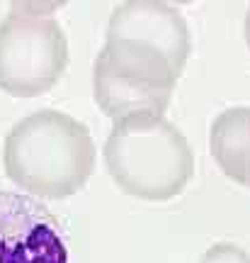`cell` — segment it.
Masks as SVG:
<instances>
[{"label":"cell","mask_w":250,"mask_h":263,"mask_svg":"<svg viewBox=\"0 0 250 263\" xmlns=\"http://www.w3.org/2000/svg\"><path fill=\"white\" fill-rule=\"evenodd\" d=\"M97 161L90 129L61 110H37L10 127L3 141L8 180L39 200H66L85 188Z\"/></svg>","instance_id":"6da1fadb"},{"label":"cell","mask_w":250,"mask_h":263,"mask_svg":"<svg viewBox=\"0 0 250 263\" xmlns=\"http://www.w3.org/2000/svg\"><path fill=\"white\" fill-rule=\"evenodd\" d=\"M105 168L124 195L165 202L195 176V149L165 115L136 112L112 120L102 146Z\"/></svg>","instance_id":"7a4b0ae2"},{"label":"cell","mask_w":250,"mask_h":263,"mask_svg":"<svg viewBox=\"0 0 250 263\" xmlns=\"http://www.w3.org/2000/svg\"><path fill=\"white\" fill-rule=\"evenodd\" d=\"M182 68L136 42L105 39L93 66L95 103L110 120L136 112L165 115Z\"/></svg>","instance_id":"3957f363"},{"label":"cell","mask_w":250,"mask_h":263,"mask_svg":"<svg viewBox=\"0 0 250 263\" xmlns=\"http://www.w3.org/2000/svg\"><path fill=\"white\" fill-rule=\"evenodd\" d=\"M68 42L54 17L17 12L0 22V90L39 98L66 73Z\"/></svg>","instance_id":"277c9868"},{"label":"cell","mask_w":250,"mask_h":263,"mask_svg":"<svg viewBox=\"0 0 250 263\" xmlns=\"http://www.w3.org/2000/svg\"><path fill=\"white\" fill-rule=\"evenodd\" d=\"M0 263H71L64 219L39 197L0 190Z\"/></svg>","instance_id":"5b68a950"},{"label":"cell","mask_w":250,"mask_h":263,"mask_svg":"<svg viewBox=\"0 0 250 263\" xmlns=\"http://www.w3.org/2000/svg\"><path fill=\"white\" fill-rule=\"evenodd\" d=\"M105 39L136 42L170 59L185 71L192 51V34L185 17L160 0H131L114 10Z\"/></svg>","instance_id":"8992f818"},{"label":"cell","mask_w":250,"mask_h":263,"mask_svg":"<svg viewBox=\"0 0 250 263\" xmlns=\"http://www.w3.org/2000/svg\"><path fill=\"white\" fill-rule=\"evenodd\" d=\"M209 151L226 178L250 185V107L236 105L214 117L209 127Z\"/></svg>","instance_id":"52a82bcc"},{"label":"cell","mask_w":250,"mask_h":263,"mask_svg":"<svg viewBox=\"0 0 250 263\" xmlns=\"http://www.w3.org/2000/svg\"><path fill=\"white\" fill-rule=\"evenodd\" d=\"M199 263H250V254L238 244L219 241L204 251Z\"/></svg>","instance_id":"ba28073f"},{"label":"cell","mask_w":250,"mask_h":263,"mask_svg":"<svg viewBox=\"0 0 250 263\" xmlns=\"http://www.w3.org/2000/svg\"><path fill=\"white\" fill-rule=\"evenodd\" d=\"M243 34H245V44L250 49V8H248V15H245V25H243Z\"/></svg>","instance_id":"9c48e42d"},{"label":"cell","mask_w":250,"mask_h":263,"mask_svg":"<svg viewBox=\"0 0 250 263\" xmlns=\"http://www.w3.org/2000/svg\"><path fill=\"white\" fill-rule=\"evenodd\" d=\"M248 188H250V185H248Z\"/></svg>","instance_id":"30bf717a"}]
</instances>
